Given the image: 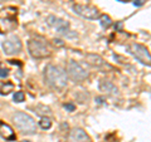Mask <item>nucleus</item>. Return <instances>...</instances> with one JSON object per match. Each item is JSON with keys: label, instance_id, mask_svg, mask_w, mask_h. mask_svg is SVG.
<instances>
[{"label": "nucleus", "instance_id": "nucleus-1", "mask_svg": "<svg viewBox=\"0 0 151 142\" xmlns=\"http://www.w3.org/2000/svg\"><path fill=\"white\" fill-rule=\"evenodd\" d=\"M44 79L52 88L54 89H64L68 84V77L67 73L62 68L57 67V65L49 64L44 69Z\"/></svg>", "mask_w": 151, "mask_h": 142}, {"label": "nucleus", "instance_id": "nucleus-2", "mask_svg": "<svg viewBox=\"0 0 151 142\" xmlns=\"http://www.w3.org/2000/svg\"><path fill=\"white\" fill-rule=\"evenodd\" d=\"M18 9L15 6H6L0 9V32L8 33L18 27Z\"/></svg>", "mask_w": 151, "mask_h": 142}, {"label": "nucleus", "instance_id": "nucleus-3", "mask_svg": "<svg viewBox=\"0 0 151 142\" xmlns=\"http://www.w3.org/2000/svg\"><path fill=\"white\" fill-rule=\"evenodd\" d=\"M28 50H29V54L35 59L48 58L52 53L47 42H44L43 39H38V38L29 39V42H28Z\"/></svg>", "mask_w": 151, "mask_h": 142}, {"label": "nucleus", "instance_id": "nucleus-4", "mask_svg": "<svg viewBox=\"0 0 151 142\" xmlns=\"http://www.w3.org/2000/svg\"><path fill=\"white\" fill-rule=\"evenodd\" d=\"M13 121H14V123H15V126L23 132V133H28V135L35 133V131H37L35 121H34V118L32 116H29L28 113L17 112L13 117Z\"/></svg>", "mask_w": 151, "mask_h": 142}, {"label": "nucleus", "instance_id": "nucleus-5", "mask_svg": "<svg viewBox=\"0 0 151 142\" xmlns=\"http://www.w3.org/2000/svg\"><path fill=\"white\" fill-rule=\"evenodd\" d=\"M67 77H69L74 83H81L88 78L89 73L76 60H69L67 63Z\"/></svg>", "mask_w": 151, "mask_h": 142}, {"label": "nucleus", "instance_id": "nucleus-6", "mask_svg": "<svg viewBox=\"0 0 151 142\" xmlns=\"http://www.w3.org/2000/svg\"><path fill=\"white\" fill-rule=\"evenodd\" d=\"M129 50L130 53L135 57L137 60H140L142 64L145 65H149L151 64V57H150V52L149 49L146 48L145 45L142 44H139V43H132L129 47Z\"/></svg>", "mask_w": 151, "mask_h": 142}, {"label": "nucleus", "instance_id": "nucleus-7", "mask_svg": "<svg viewBox=\"0 0 151 142\" xmlns=\"http://www.w3.org/2000/svg\"><path fill=\"white\" fill-rule=\"evenodd\" d=\"M73 11L78 14L79 16L89 19V20H93V19H97L100 16V11H98L97 8L92 5H84V4H76L73 6Z\"/></svg>", "mask_w": 151, "mask_h": 142}, {"label": "nucleus", "instance_id": "nucleus-8", "mask_svg": "<svg viewBox=\"0 0 151 142\" xmlns=\"http://www.w3.org/2000/svg\"><path fill=\"white\" fill-rule=\"evenodd\" d=\"M3 50L6 55L18 54L22 50V42L17 35L8 37L3 42Z\"/></svg>", "mask_w": 151, "mask_h": 142}, {"label": "nucleus", "instance_id": "nucleus-9", "mask_svg": "<svg viewBox=\"0 0 151 142\" xmlns=\"http://www.w3.org/2000/svg\"><path fill=\"white\" fill-rule=\"evenodd\" d=\"M47 24H48L50 28H53L55 32L62 33V34H65L69 29V23L64 19L57 18L54 15H49L48 19H47Z\"/></svg>", "mask_w": 151, "mask_h": 142}, {"label": "nucleus", "instance_id": "nucleus-10", "mask_svg": "<svg viewBox=\"0 0 151 142\" xmlns=\"http://www.w3.org/2000/svg\"><path fill=\"white\" fill-rule=\"evenodd\" d=\"M67 141L68 142H89V137L82 128H74L69 132Z\"/></svg>", "mask_w": 151, "mask_h": 142}, {"label": "nucleus", "instance_id": "nucleus-11", "mask_svg": "<svg viewBox=\"0 0 151 142\" xmlns=\"http://www.w3.org/2000/svg\"><path fill=\"white\" fill-rule=\"evenodd\" d=\"M0 136L6 141H14L15 140V133L10 126L4 122H0Z\"/></svg>", "mask_w": 151, "mask_h": 142}, {"label": "nucleus", "instance_id": "nucleus-12", "mask_svg": "<svg viewBox=\"0 0 151 142\" xmlns=\"http://www.w3.org/2000/svg\"><path fill=\"white\" fill-rule=\"evenodd\" d=\"M86 62L88 64H91L92 67H102L105 64V60L102 59V57L98 54H94V53L86 54Z\"/></svg>", "mask_w": 151, "mask_h": 142}, {"label": "nucleus", "instance_id": "nucleus-13", "mask_svg": "<svg viewBox=\"0 0 151 142\" xmlns=\"http://www.w3.org/2000/svg\"><path fill=\"white\" fill-rule=\"evenodd\" d=\"M98 87H100V91L105 92L107 94H116L117 93L116 86L113 83H111L110 80H107V79H102L100 82V86Z\"/></svg>", "mask_w": 151, "mask_h": 142}, {"label": "nucleus", "instance_id": "nucleus-14", "mask_svg": "<svg viewBox=\"0 0 151 142\" xmlns=\"http://www.w3.org/2000/svg\"><path fill=\"white\" fill-rule=\"evenodd\" d=\"M100 23H101V25L103 28H108L111 24H112V20H111V18L106 15V14H103V15L100 16Z\"/></svg>", "mask_w": 151, "mask_h": 142}, {"label": "nucleus", "instance_id": "nucleus-15", "mask_svg": "<svg viewBox=\"0 0 151 142\" xmlns=\"http://www.w3.org/2000/svg\"><path fill=\"white\" fill-rule=\"evenodd\" d=\"M39 125H40V127L43 130H49L52 127V121H50V118H48V117H42Z\"/></svg>", "mask_w": 151, "mask_h": 142}, {"label": "nucleus", "instance_id": "nucleus-16", "mask_svg": "<svg viewBox=\"0 0 151 142\" xmlns=\"http://www.w3.org/2000/svg\"><path fill=\"white\" fill-rule=\"evenodd\" d=\"M14 89V84L13 83H6L4 84V86L1 87V89H0V93L1 94H9Z\"/></svg>", "mask_w": 151, "mask_h": 142}, {"label": "nucleus", "instance_id": "nucleus-17", "mask_svg": "<svg viewBox=\"0 0 151 142\" xmlns=\"http://www.w3.org/2000/svg\"><path fill=\"white\" fill-rule=\"evenodd\" d=\"M24 98H25V96H24V93H23L22 91H19V92H17L15 94H14V101L18 102V103L23 102L24 101Z\"/></svg>", "mask_w": 151, "mask_h": 142}, {"label": "nucleus", "instance_id": "nucleus-18", "mask_svg": "<svg viewBox=\"0 0 151 142\" xmlns=\"http://www.w3.org/2000/svg\"><path fill=\"white\" fill-rule=\"evenodd\" d=\"M64 108H65V110H68L69 112H72V111L76 110V106L72 105V103H65V105H64Z\"/></svg>", "mask_w": 151, "mask_h": 142}, {"label": "nucleus", "instance_id": "nucleus-19", "mask_svg": "<svg viewBox=\"0 0 151 142\" xmlns=\"http://www.w3.org/2000/svg\"><path fill=\"white\" fill-rule=\"evenodd\" d=\"M6 75H8L6 69H0V77H6Z\"/></svg>", "mask_w": 151, "mask_h": 142}, {"label": "nucleus", "instance_id": "nucleus-20", "mask_svg": "<svg viewBox=\"0 0 151 142\" xmlns=\"http://www.w3.org/2000/svg\"><path fill=\"white\" fill-rule=\"evenodd\" d=\"M120 1H130V0H120Z\"/></svg>", "mask_w": 151, "mask_h": 142}, {"label": "nucleus", "instance_id": "nucleus-21", "mask_svg": "<svg viewBox=\"0 0 151 142\" xmlns=\"http://www.w3.org/2000/svg\"><path fill=\"white\" fill-rule=\"evenodd\" d=\"M22 142H30V141H22Z\"/></svg>", "mask_w": 151, "mask_h": 142}]
</instances>
